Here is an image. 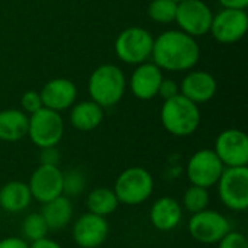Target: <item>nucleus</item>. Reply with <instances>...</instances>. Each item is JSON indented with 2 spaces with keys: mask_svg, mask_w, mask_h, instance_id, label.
I'll list each match as a JSON object with an SVG mask.
<instances>
[{
  "mask_svg": "<svg viewBox=\"0 0 248 248\" xmlns=\"http://www.w3.org/2000/svg\"><path fill=\"white\" fill-rule=\"evenodd\" d=\"M199 58L201 46L196 38L180 29H169L154 38L151 60L163 71H190Z\"/></svg>",
  "mask_w": 248,
  "mask_h": 248,
  "instance_id": "nucleus-1",
  "label": "nucleus"
},
{
  "mask_svg": "<svg viewBox=\"0 0 248 248\" xmlns=\"http://www.w3.org/2000/svg\"><path fill=\"white\" fill-rule=\"evenodd\" d=\"M126 77L116 64H102L96 67L87 83L90 100L96 102L103 109L118 105L126 90Z\"/></svg>",
  "mask_w": 248,
  "mask_h": 248,
  "instance_id": "nucleus-2",
  "label": "nucleus"
},
{
  "mask_svg": "<svg viewBox=\"0 0 248 248\" xmlns=\"http://www.w3.org/2000/svg\"><path fill=\"white\" fill-rule=\"evenodd\" d=\"M160 119L163 128L179 138L195 134L202 122L199 105L193 103L183 94H177L171 99L164 100Z\"/></svg>",
  "mask_w": 248,
  "mask_h": 248,
  "instance_id": "nucleus-3",
  "label": "nucleus"
},
{
  "mask_svg": "<svg viewBox=\"0 0 248 248\" xmlns=\"http://www.w3.org/2000/svg\"><path fill=\"white\" fill-rule=\"evenodd\" d=\"M113 192L121 205H141L147 202L154 192L153 174L144 167H128L116 177Z\"/></svg>",
  "mask_w": 248,
  "mask_h": 248,
  "instance_id": "nucleus-4",
  "label": "nucleus"
},
{
  "mask_svg": "<svg viewBox=\"0 0 248 248\" xmlns=\"http://www.w3.org/2000/svg\"><path fill=\"white\" fill-rule=\"evenodd\" d=\"M154 36L141 26L124 29L115 39V54L118 60L129 65H138L151 60Z\"/></svg>",
  "mask_w": 248,
  "mask_h": 248,
  "instance_id": "nucleus-5",
  "label": "nucleus"
},
{
  "mask_svg": "<svg viewBox=\"0 0 248 248\" xmlns=\"http://www.w3.org/2000/svg\"><path fill=\"white\" fill-rule=\"evenodd\" d=\"M33 145L41 148L57 147L64 137V121L60 112L41 108L29 115L28 135Z\"/></svg>",
  "mask_w": 248,
  "mask_h": 248,
  "instance_id": "nucleus-6",
  "label": "nucleus"
},
{
  "mask_svg": "<svg viewBox=\"0 0 248 248\" xmlns=\"http://www.w3.org/2000/svg\"><path fill=\"white\" fill-rule=\"evenodd\" d=\"M219 201L232 212H244L248 208V167H225L218 183Z\"/></svg>",
  "mask_w": 248,
  "mask_h": 248,
  "instance_id": "nucleus-7",
  "label": "nucleus"
},
{
  "mask_svg": "<svg viewBox=\"0 0 248 248\" xmlns=\"http://www.w3.org/2000/svg\"><path fill=\"white\" fill-rule=\"evenodd\" d=\"M187 230L195 241L205 246H212L218 244L231 231V224L221 212L203 209L190 217Z\"/></svg>",
  "mask_w": 248,
  "mask_h": 248,
  "instance_id": "nucleus-8",
  "label": "nucleus"
},
{
  "mask_svg": "<svg viewBox=\"0 0 248 248\" xmlns=\"http://www.w3.org/2000/svg\"><path fill=\"white\" fill-rule=\"evenodd\" d=\"M224 169L225 167L215 154V151L203 148L192 154L187 160L186 176L190 185L211 189L217 186Z\"/></svg>",
  "mask_w": 248,
  "mask_h": 248,
  "instance_id": "nucleus-9",
  "label": "nucleus"
},
{
  "mask_svg": "<svg viewBox=\"0 0 248 248\" xmlns=\"http://www.w3.org/2000/svg\"><path fill=\"white\" fill-rule=\"evenodd\" d=\"M212 19L214 12L203 0H183L177 3L174 23L182 32L193 38L209 33Z\"/></svg>",
  "mask_w": 248,
  "mask_h": 248,
  "instance_id": "nucleus-10",
  "label": "nucleus"
},
{
  "mask_svg": "<svg viewBox=\"0 0 248 248\" xmlns=\"http://www.w3.org/2000/svg\"><path fill=\"white\" fill-rule=\"evenodd\" d=\"M248 31V15L246 9L222 7L214 15L209 33L219 44H235L241 41Z\"/></svg>",
  "mask_w": 248,
  "mask_h": 248,
  "instance_id": "nucleus-11",
  "label": "nucleus"
},
{
  "mask_svg": "<svg viewBox=\"0 0 248 248\" xmlns=\"http://www.w3.org/2000/svg\"><path fill=\"white\" fill-rule=\"evenodd\" d=\"M215 154L224 167H243L248 164V137L237 128L222 131L215 141Z\"/></svg>",
  "mask_w": 248,
  "mask_h": 248,
  "instance_id": "nucleus-12",
  "label": "nucleus"
},
{
  "mask_svg": "<svg viewBox=\"0 0 248 248\" xmlns=\"http://www.w3.org/2000/svg\"><path fill=\"white\" fill-rule=\"evenodd\" d=\"M32 199L46 203L62 195V170L58 166L39 164L28 182Z\"/></svg>",
  "mask_w": 248,
  "mask_h": 248,
  "instance_id": "nucleus-13",
  "label": "nucleus"
},
{
  "mask_svg": "<svg viewBox=\"0 0 248 248\" xmlns=\"http://www.w3.org/2000/svg\"><path fill=\"white\" fill-rule=\"evenodd\" d=\"M109 231L106 218L86 212L74 221L71 235L80 248H97L108 240Z\"/></svg>",
  "mask_w": 248,
  "mask_h": 248,
  "instance_id": "nucleus-14",
  "label": "nucleus"
},
{
  "mask_svg": "<svg viewBox=\"0 0 248 248\" xmlns=\"http://www.w3.org/2000/svg\"><path fill=\"white\" fill-rule=\"evenodd\" d=\"M42 106L55 112L70 109L77 100V86L64 77H57L44 84L39 92Z\"/></svg>",
  "mask_w": 248,
  "mask_h": 248,
  "instance_id": "nucleus-15",
  "label": "nucleus"
},
{
  "mask_svg": "<svg viewBox=\"0 0 248 248\" xmlns=\"http://www.w3.org/2000/svg\"><path fill=\"white\" fill-rule=\"evenodd\" d=\"M163 78V70L154 62L147 61L135 65L129 78V89L137 99L151 100L158 94V87Z\"/></svg>",
  "mask_w": 248,
  "mask_h": 248,
  "instance_id": "nucleus-16",
  "label": "nucleus"
},
{
  "mask_svg": "<svg viewBox=\"0 0 248 248\" xmlns=\"http://www.w3.org/2000/svg\"><path fill=\"white\" fill-rule=\"evenodd\" d=\"M180 94L187 97L196 105H202L214 99L218 90V83L214 74L205 70L189 71L179 84Z\"/></svg>",
  "mask_w": 248,
  "mask_h": 248,
  "instance_id": "nucleus-17",
  "label": "nucleus"
},
{
  "mask_svg": "<svg viewBox=\"0 0 248 248\" xmlns=\"http://www.w3.org/2000/svg\"><path fill=\"white\" fill-rule=\"evenodd\" d=\"M183 219V208L180 202L171 196L158 198L150 209L151 225L163 232L176 230Z\"/></svg>",
  "mask_w": 248,
  "mask_h": 248,
  "instance_id": "nucleus-18",
  "label": "nucleus"
},
{
  "mask_svg": "<svg viewBox=\"0 0 248 248\" xmlns=\"http://www.w3.org/2000/svg\"><path fill=\"white\" fill-rule=\"evenodd\" d=\"M32 195L28 183L10 180L0 187V209L7 214H19L31 206Z\"/></svg>",
  "mask_w": 248,
  "mask_h": 248,
  "instance_id": "nucleus-19",
  "label": "nucleus"
},
{
  "mask_svg": "<svg viewBox=\"0 0 248 248\" xmlns=\"http://www.w3.org/2000/svg\"><path fill=\"white\" fill-rule=\"evenodd\" d=\"M70 109V124L81 132L94 131L105 118V109L93 100L74 103Z\"/></svg>",
  "mask_w": 248,
  "mask_h": 248,
  "instance_id": "nucleus-20",
  "label": "nucleus"
},
{
  "mask_svg": "<svg viewBox=\"0 0 248 248\" xmlns=\"http://www.w3.org/2000/svg\"><path fill=\"white\" fill-rule=\"evenodd\" d=\"M41 215L44 217L49 231H61L70 225L74 215V206L68 196L61 195L42 205Z\"/></svg>",
  "mask_w": 248,
  "mask_h": 248,
  "instance_id": "nucleus-21",
  "label": "nucleus"
},
{
  "mask_svg": "<svg viewBox=\"0 0 248 248\" xmlns=\"http://www.w3.org/2000/svg\"><path fill=\"white\" fill-rule=\"evenodd\" d=\"M29 116L22 109L0 110V141L16 142L28 135Z\"/></svg>",
  "mask_w": 248,
  "mask_h": 248,
  "instance_id": "nucleus-22",
  "label": "nucleus"
},
{
  "mask_svg": "<svg viewBox=\"0 0 248 248\" xmlns=\"http://www.w3.org/2000/svg\"><path fill=\"white\" fill-rule=\"evenodd\" d=\"M119 201L113 192V189L109 187H96L92 192H89V195L86 196V206H87V212L108 218L109 215H112L118 206H119Z\"/></svg>",
  "mask_w": 248,
  "mask_h": 248,
  "instance_id": "nucleus-23",
  "label": "nucleus"
},
{
  "mask_svg": "<svg viewBox=\"0 0 248 248\" xmlns=\"http://www.w3.org/2000/svg\"><path fill=\"white\" fill-rule=\"evenodd\" d=\"M209 202H211L209 189L190 185V187H187L185 190L180 205H182L183 211L193 215V214H198L203 209H208Z\"/></svg>",
  "mask_w": 248,
  "mask_h": 248,
  "instance_id": "nucleus-24",
  "label": "nucleus"
},
{
  "mask_svg": "<svg viewBox=\"0 0 248 248\" xmlns=\"http://www.w3.org/2000/svg\"><path fill=\"white\" fill-rule=\"evenodd\" d=\"M22 238L28 243H33L44 237H48V225L41 215V212H32L26 215L22 221Z\"/></svg>",
  "mask_w": 248,
  "mask_h": 248,
  "instance_id": "nucleus-25",
  "label": "nucleus"
},
{
  "mask_svg": "<svg viewBox=\"0 0 248 248\" xmlns=\"http://www.w3.org/2000/svg\"><path fill=\"white\" fill-rule=\"evenodd\" d=\"M177 3L173 0H151L148 4V17L160 25L174 23Z\"/></svg>",
  "mask_w": 248,
  "mask_h": 248,
  "instance_id": "nucleus-26",
  "label": "nucleus"
},
{
  "mask_svg": "<svg viewBox=\"0 0 248 248\" xmlns=\"http://www.w3.org/2000/svg\"><path fill=\"white\" fill-rule=\"evenodd\" d=\"M86 186V176L81 170L71 169L68 171H62V195L68 198L78 196L84 192Z\"/></svg>",
  "mask_w": 248,
  "mask_h": 248,
  "instance_id": "nucleus-27",
  "label": "nucleus"
},
{
  "mask_svg": "<svg viewBox=\"0 0 248 248\" xmlns=\"http://www.w3.org/2000/svg\"><path fill=\"white\" fill-rule=\"evenodd\" d=\"M20 108H22V110L28 116L32 115V113H35L41 108H44L39 92H36V90H26L22 94V97H20Z\"/></svg>",
  "mask_w": 248,
  "mask_h": 248,
  "instance_id": "nucleus-28",
  "label": "nucleus"
},
{
  "mask_svg": "<svg viewBox=\"0 0 248 248\" xmlns=\"http://www.w3.org/2000/svg\"><path fill=\"white\" fill-rule=\"evenodd\" d=\"M217 246L218 248H248V241L243 232L231 230Z\"/></svg>",
  "mask_w": 248,
  "mask_h": 248,
  "instance_id": "nucleus-29",
  "label": "nucleus"
},
{
  "mask_svg": "<svg viewBox=\"0 0 248 248\" xmlns=\"http://www.w3.org/2000/svg\"><path fill=\"white\" fill-rule=\"evenodd\" d=\"M180 94V87L179 84L171 80V78H163L160 87H158V94L163 100H167V99H171L174 96Z\"/></svg>",
  "mask_w": 248,
  "mask_h": 248,
  "instance_id": "nucleus-30",
  "label": "nucleus"
},
{
  "mask_svg": "<svg viewBox=\"0 0 248 248\" xmlns=\"http://www.w3.org/2000/svg\"><path fill=\"white\" fill-rule=\"evenodd\" d=\"M58 163H60V153H58L57 147L41 148L39 164H45V166H58Z\"/></svg>",
  "mask_w": 248,
  "mask_h": 248,
  "instance_id": "nucleus-31",
  "label": "nucleus"
},
{
  "mask_svg": "<svg viewBox=\"0 0 248 248\" xmlns=\"http://www.w3.org/2000/svg\"><path fill=\"white\" fill-rule=\"evenodd\" d=\"M0 248H29V243L17 237H6L0 240Z\"/></svg>",
  "mask_w": 248,
  "mask_h": 248,
  "instance_id": "nucleus-32",
  "label": "nucleus"
},
{
  "mask_svg": "<svg viewBox=\"0 0 248 248\" xmlns=\"http://www.w3.org/2000/svg\"><path fill=\"white\" fill-rule=\"evenodd\" d=\"M29 248H62L57 241L48 238V237H44L41 240H36L33 243L29 244Z\"/></svg>",
  "mask_w": 248,
  "mask_h": 248,
  "instance_id": "nucleus-33",
  "label": "nucleus"
},
{
  "mask_svg": "<svg viewBox=\"0 0 248 248\" xmlns=\"http://www.w3.org/2000/svg\"><path fill=\"white\" fill-rule=\"evenodd\" d=\"M218 3L230 9H247L248 6V0H218Z\"/></svg>",
  "mask_w": 248,
  "mask_h": 248,
  "instance_id": "nucleus-34",
  "label": "nucleus"
},
{
  "mask_svg": "<svg viewBox=\"0 0 248 248\" xmlns=\"http://www.w3.org/2000/svg\"><path fill=\"white\" fill-rule=\"evenodd\" d=\"M173 1H176V3H180V1H183V0H173Z\"/></svg>",
  "mask_w": 248,
  "mask_h": 248,
  "instance_id": "nucleus-35",
  "label": "nucleus"
}]
</instances>
